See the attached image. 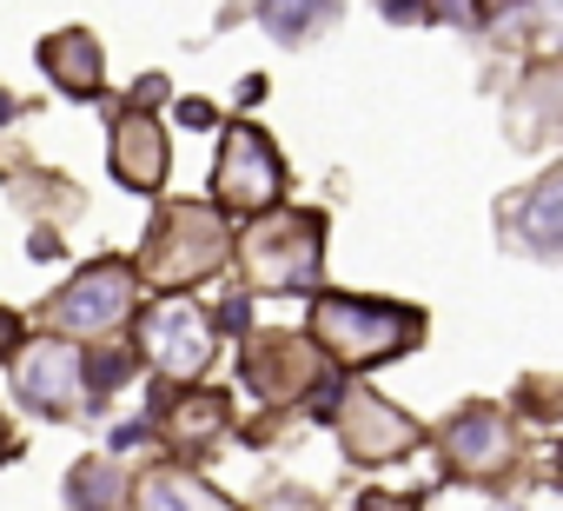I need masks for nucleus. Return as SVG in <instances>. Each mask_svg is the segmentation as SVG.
<instances>
[{
    "instance_id": "1",
    "label": "nucleus",
    "mask_w": 563,
    "mask_h": 511,
    "mask_svg": "<svg viewBox=\"0 0 563 511\" xmlns=\"http://www.w3.org/2000/svg\"><path fill=\"white\" fill-rule=\"evenodd\" d=\"M312 339L339 366H378V359H398L418 339V313H398V306H378V300H352V293H325L312 306Z\"/></svg>"
},
{
    "instance_id": "2",
    "label": "nucleus",
    "mask_w": 563,
    "mask_h": 511,
    "mask_svg": "<svg viewBox=\"0 0 563 511\" xmlns=\"http://www.w3.org/2000/svg\"><path fill=\"white\" fill-rule=\"evenodd\" d=\"M319 213H278V219H265V226H252L245 232V273H252V286H265V293H292V286H312L319 280Z\"/></svg>"
},
{
    "instance_id": "3",
    "label": "nucleus",
    "mask_w": 563,
    "mask_h": 511,
    "mask_svg": "<svg viewBox=\"0 0 563 511\" xmlns=\"http://www.w3.org/2000/svg\"><path fill=\"white\" fill-rule=\"evenodd\" d=\"M225 252H232V239H225V226H219L212 206H173V213L159 219V232H153L146 273H153L159 286H186V280L219 273Z\"/></svg>"
},
{
    "instance_id": "4",
    "label": "nucleus",
    "mask_w": 563,
    "mask_h": 511,
    "mask_svg": "<svg viewBox=\"0 0 563 511\" xmlns=\"http://www.w3.org/2000/svg\"><path fill=\"white\" fill-rule=\"evenodd\" d=\"M278 186H286V173H278V153L258 127H232L225 146H219V173H212V193L225 213H272L278 206Z\"/></svg>"
},
{
    "instance_id": "5",
    "label": "nucleus",
    "mask_w": 563,
    "mask_h": 511,
    "mask_svg": "<svg viewBox=\"0 0 563 511\" xmlns=\"http://www.w3.org/2000/svg\"><path fill=\"white\" fill-rule=\"evenodd\" d=\"M140 346L166 379H199L212 366V319L192 300H166L140 319Z\"/></svg>"
},
{
    "instance_id": "6",
    "label": "nucleus",
    "mask_w": 563,
    "mask_h": 511,
    "mask_svg": "<svg viewBox=\"0 0 563 511\" xmlns=\"http://www.w3.org/2000/svg\"><path fill=\"white\" fill-rule=\"evenodd\" d=\"M332 405H339V438H345V452L358 465H391V458H405L418 445V425L398 405H385L378 392H365V385H345Z\"/></svg>"
},
{
    "instance_id": "7",
    "label": "nucleus",
    "mask_w": 563,
    "mask_h": 511,
    "mask_svg": "<svg viewBox=\"0 0 563 511\" xmlns=\"http://www.w3.org/2000/svg\"><path fill=\"white\" fill-rule=\"evenodd\" d=\"M133 300H140L133 267L107 260V267H87V273L54 300V326H67V333H107V326H120V319L133 313Z\"/></svg>"
},
{
    "instance_id": "8",
    "label": "nucleus",
    "mask_w": 563,
    "mask_h": 511,
    "mask_svg": "<svg viewBox=\"0 0 563 511\" xmlns=\"http://www.w3.org/2000/svg\"><path fill=\"white\" fill-rule=\"evenodd\" d=\"M14 379H21V392H27L34 405H47V412H74V405H80V352H74L67 339H34V346H21Z\"/></svg>"
},
{
    "instance_id": "9",
    "label": "nucleus",
    "mask_w": 563,
    "mask_h": 511,
    "mask_svg": "<svg viewBox=\"0 0 563 511\" xmlns=\"http://www.w3.org/2000/svg\"><path fill=\"white\" fill-rule=\"evenodd\" d=\"M113 173H120V186H133V193H153V186L166 180V140H159V127H153L140 107L113 120Z\"/></svg>"
},
{
    "instance_id": "10",
    "label": "nucleus",
    "mask_w": 563,
    "mask_h": 511,
    "mask_svg": "<svg viewBox=\"0 0 563 511\" xmlns=\"http://www.w3.org/2000/svg\"><path fill=\"white\" fill-rule=\"evenodd\" d=\"M444 452H451V465H457V471H497V465L510 458V425H504V412L477 405V412L451 418Z\"/></svg>"
},
{
    "instance_id": "11",
    "label": "nucleus",
    "mask_w": 563,
    "mask_h": 511,
    "mask_svg": "<svg viewBox=\"0 0 563 511\" xmlns=\"http://www.w3.org/2000/svg\"><path fill=\"white\" fill-rule=\"evenodd\" d=\"M312 346H299V339H258L252 346V359H245V379L258 385V392H272V399H292V392H306L312 385Z\"/></svg>"
},
{
    "instance_id": "12",
    "label": "nucleus",
    "mask_w": 563,
    "mask_h": 511,
    "mask_svg": "<svg viewBox=\"0 0 563 511\" xmlns=\"http://www.w3.org/2000/svg\"><path fill=\"white\" fill-rule=\"evenodd\" d=\"M140 511H232L206 478L179 471V465H159L140 478Z\"/></svg>"
},
{
    "instance_id": "13",
    "label": "nucleus",
    "mask_w": 563,
    "mask_h": 511,
    "mask_svg": "<svg viewBox=\"0 0 563 511\" xmlns=\"http://www.w3.org/2000/svg\"><path fill=\"white\" fill-rule=\"evenodd\" d=\"M41 67H47V80L67 87V94H87V100L100 94V47H93L87 34H74V28L41 47Z\"/></svg>"
},
{
    "instance_id": "14",
    "label": "nucleus",
    "mask_w": 563,
    "mask_h": 511,
    "mask_svg": "<svg viewBox=\"0 0 563 511\" xmlns=\"http://www.w3.org/2000/svg\"><path fill=\"white\" fill-rule=\"evenodd\" d=\"M556 213H563V173H543L537 193H530V206H523V232H530L537 252H556V232H563Z\"/></svg>"
},
{
    "instance_id": "15",
    "label": "nucleus",
    "mask_w": 563,
    "mask_h": 511,
    "mask_svg": "<svg viewBox=\"0 0 563 511\" xmlns=\"http://www.w3.org/2000/svg\"><path fill=\"white\" fill-rule=\"evenodd\" d=\"M173 438L179 445H206V438H219L225 432V399H212V392H192V399H179L173 405Z\"/></svg>"
},
{
    "instance_id": "16",
    "label": "nucleus",
    "mask_w": 563,
    "mask_h": 511,
    "mask_svg": "<svg viewBox=\"0 0 563 511\" xmlns=\"http://www.w3.org/2000/svg\"><path fill=\"white\" fill-rule=\"evenodd\" d=\"M74 498H80L87 511H113V504H120V471L100 465V458L80 465V471H74Z\"/></svg>"
},
{
    "instance_id": "17",
    "label": "nucleus",
    "mask_w": 563,
    "mask_h": 511,
    "mask_svg": "<svg viewBox=\"0 0 563 511\" xmlns=\"http://www.w3.org/2000/svg\"><path fill=\"white\" fill-rule=\"evenodd\" d=\"M126 372H133V359H126V352H100L93 366H80V385H120Z\"/></svg>"
},
{
    "instance_id": "18",
    "label": "nucleus",
    "mask_w": 563,
    "mask_h": 511,
    "mask_svg": "<svg viewBox=\"0 0 563 511\" xmlns=\"http://www.w3.org/2000/svg\"><path fill=\"white\" fill-rule=\"evenodd\" d=\"M319 8H265V28H286V41H299V28H312Z\"/></svg>"
},
{
    "instance_id": "19",
    "label": "nucleus",
    "mask_w": 563,
    "mask_h": 511,
    "mask_svg": "<svg viewBox=\"0 0 563 511\" xmlns=\"http://www.w3.org/2000/svg\"><path fill=\"white\" fill-rule=\"evenodd\" d=\"M8 352H21V319L0 306V359H8Z\"/></svg>"
},
{
    "instance_id": "20",
    "label": "nucleus",
    "mask_w": 563,
    "mask_h": 511,
    "mask_svg": "<svg viewBox=\"0 0 563 511\" xmlns=\"http://www.w3.org/2000/svg\"><path fill=\"white\" fill-rule=\"evenodd\" d=\"M179 120H186V127H206V120H212V107H206V100H179Z\"/></svg>"
},
{
    "instance_id": "21",
    "label": "nucleus",
    "mask_w": 563,
    "mask_h": 511,
    "mask_svg": "<svg viewBox=\"0 0 563 511\" xmlns=\"http://www.w3.org/2000/svg\"><path fill=\"white\" fill-rule=\"evenodd\" d=\"M358 511H411V504H405V498H391V491H372Z\"/></svg>"
},
{
    "instance_id": "22",
    "label": "nucleus",
    "mask_w": 563,
    "mask_h": 511,
    "mask_svg": "<svg viewBox=\"0 0 563 511\" xmlns=\"http://www.w3.org/2000/svg\"><path fill=\"white\" fill-rule=\"evenodd\" d=\"M219 326H232V333H239V326H245V300H225V306H219Z\"/></svg>"
},
{
    "instance_id": "23",
    "label": "nucleus",
    "mask_w": 563,
    "mask_h": 511,
    "mask_svg": "<svg viewBox=\"0 0 563 511\" xmlns=\"http://www.w3.org/2000/svg\"><path fill=\"white\" fill-rule=\"evenodd\" d=\"M265 511H306V504H299V498H272Z\"/></svg>"
}]
</instances>
